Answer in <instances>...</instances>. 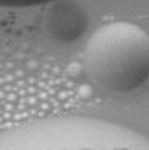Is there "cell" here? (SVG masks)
Segmentation results:
<instances>
[{
    "label": "cell",
    "instance_id": "obj_1",
    "mask_svg": "<svg viewBox=\"0 0 149 150\" xmlns=\"http://www.w3.org/2000/svg\"><path fill=\"white\" fill-rule=\"evenodd\" d=\"M0 150H149V137L102 118L50 116L6 129Z\"/></svg>",
    "mask_w": 149,
    "mask_h": 150
},
{
    "label": "cell",
    "instance_id": "obj_2",
    "mask_svg": "<svg viewBox=\"0 0 149 150\" xmlns=\"http://www.w3.org/2000/svg\"><path fill=\"white\" fill-rule=\"evenodd\" d=\"M84 68L91 81L105 91H136L149 79L148 33L128 21L99 28L84 50Z\"/></svg>",
    "mask_w": 149,
    "mask_h": 150
},
{
    "label": "cell",
    "instance_id": "obj_3",
    "mask_svg": "<svg viewBox=\"0 0 149 150\" xmlns=\"http://www.w3.org/2000/svg\"><path fill=\"white\" fill-rule=\"evenodd\" d=\"M89 16L76 0H55L44 15V29L58 42H73L87 29Z\"/></svg>",
    "mask_w": 149,
    "mask_h": 150
},
{
    "label": "cell",
    "instance_id": "obj_4",
    "mask_svg": "<svg viewBox=\"0 0 149 150\" xmlns=\"http://www.w3.org/2000/svg\"><path fill=\"white\" fill-rule=\"evenodd\" d=\"M55 0H0L2 7L5 8H29L39 5H49Z\"/></svg>",
    "mask_w": 149,
    "mask_h": 150
}]
</instances>
